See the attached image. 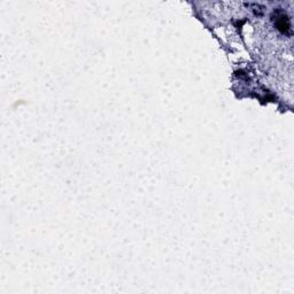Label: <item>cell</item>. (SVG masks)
<instances>
[{
  "instance_id": "1",
  "label": "cell",
  "mask_w": 294,
  "mask_h": 294,
  "mask_svg": "<svg viewBox=\"0 0 294 294\" xmlns=\"http://www.w3.org/2000/svg\"><path fill=\"white\" fill-rule=\"evenodd\" d=\"M273 20L275 22V25L277 27L278 30L283 32H290L291 31V22H290V18L284 10L278 8L277 10L274 12Z\"/></svg>"
}]
</instances>
